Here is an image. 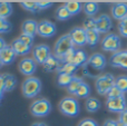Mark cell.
Here are the masks:
<instances>
[{
	"mask_svg": "<svg viewBox=\"0 0 127 126\" xmlns=\"http://www.w3.org/2000/svg\"><path fill=\"white\" fill-rule=\"evenodd\" d=\"M4 86H3V79H2V75H0V103H1L2 98L4 95Z\"/></svg>",
	"mask_w": 127,
	"mask_h": 126,
	"instance_id": "obj_42",
	"label": "cell"
},
{
	"mask_svg": "<svg viewBox=\"0 0 127 126\" xmlns=\"http://www.w3.org/2000/svg\"><path fill=\"white\" fill-rule=\"evenodd\" d=\"M103 126H119L118 122L117 121H114V120H106L104 122Z\"/></svg>",
	"mask_w": 127,
	"mask_h": 126,
	"instance_id": "obj_43",
	"label": "cell"
},
{
	"mask_svg": "<svg viewBox=\"0 0 127 126\" xmlns=\"http://www.w3.org/2000/svg\"><path fill=\"white\" fill-rule=\"evenodd\" d=\"M69 36L71 38V41L74 46L83 47L87 44V33L84 27H76L69 31Z\"/></svg>",
	"mask_w": 127,
	"mask_h": 126,
	"instance_id": "obj_10",
	"label": "cell"
},
{
	"mask_svg": "<svg viewBox=\"0 0 127 126\" xmlns=\"http://www.w3.org/2000/svg\"><path fill=\"white\" fill-rule=\"evenodd\" d=\"M106 108L110 113H123L125 109H127V100L125 96L117 98H107L106 100Z\"/></svg>",
	"mask_w": 127,
	"mask_h": 126,
	"instance_id": "obj_8",
	"label": "cell"
},
{
	"mask_svg": "<svg viewBox=\"0 0 127 126\" xmlns=\"http://www.w3.org/2000/svg\"><path fill=\"white\" fill-rule=\"evenodd\" d=\"M57 32V27L54 22L49 21V20H42V21L38 22V30L37 35L44 38H50L56 35Z\"/></svg>",
	"mask_w": 127,
	"mask_h": 126,
	"instance_id": "obj_9",
	"label": "cell"
},
{
	"mask_svg": "<svg viewBox=\"0 0 127 126\" xmlns=\"http://www.w3.org/2000/svg\"><path fill=\"white\" fill-rule=\"evenodd\" d=\"M121 38L116 33H107L101 40V48H103V50L107 51V53H117V51L121 50Z\"/></svg>",
	"mask_w": 127,
	"mask_h": 126,
	"instance_id": "obj_7",
	"label": "cell"
},
{
	"mask_svg": "<svg viewBox=\"0 0 127 126\" xmlns=\"http://www.w3.org/2000/svg\"><path fill=\"white\" fill-rule=\"evenodd\" d=\"M78 126H98V124L94 120H92V118H85V120L80 121Z\"/></svg>",
	"mask_w": 127,
	"mask_h": 126,
	"instance_id": "obj_40",
	"label": "cell"
},
{
	"mask_svg": "<svg viewBox=\"0 0 127 126\" xmlns=\"http://www.w3.org/2000/svg\"><path fill=\"white\" fill-rule=\"evenodd\" d=\"M10 46L12 47L13 51L16 53V55L17 56H26V55H28V54L30 53V49H31L29 46H27L26 44H24L19 38L12 40V42H11Z\"/></svg>",
	"mask_w": 127,
	"mask_h": 126,
	"instance_id": "obj_17",
	"label": "cell"
},
{
	"mask_svg": "<svg viewBox=\"0 0 127 126\" xmlns=\"http://www.w3.org/2000/svg\"><path fill=\"white\" fill-rule=\"evenodd\" d=\"M115 86L118 87L124 94L127 93V76L126 75H121L116 78L115 82Z\"/></svg>",
	"mask_w": 127,
	"mask_h": 126,
	"instance_id": "obj_32",
	"label": "cell"
},
{
	"mask_svg": "<svg viewBox=\"0 0 127 126\" xmlns=\"http://www.w3.org/2000/svg\"><path fill=\"white\" fill-rule=\"evenodd\" d=\"M106 65H107V60L106 57L100 53L93 54L89 56L88 62L85 66L83 67V73L85 76L88 77H98V73L103 71L105 69Z\"/></svg>",
	"mask_w": 127,
	"mask_h": 126,
	"instance_id": "obj_1",
	"label": "cell"
},
{
	"mask_svg": "<svg viewBox=\"0 0 127 126\" xmlns=\"http://www.w3.org/2000/svg\"><path fill=\"white\" fill-rule=\"evenodd\" d=\"M84 29L85 30H97L96 29V19L88 18L84 21Z\"/></svg>",
	"mask_w": 127,
	"mask_h": 126,
	"instance_id": "obj_36",
	"label": "cell"
},
{
	"mask_svg": "<svg viewBox=\"0 0 127 126\" xmlns=\"http://www.w3.org/2000/svg\"><path fill=\"white\" fill-rule=\"evenodd\" d=\"M12 29V25L9 20L0 18V33H8Z\"/></svg>",
	"mask_w": 127,
	"mask_h": 126,
	"instance_id": "obj_34",
	"label": "cell"
},
{
	"mask_svg": "<svg viewBox=\"0 0 127 126\" xmlns=\"http://www.w3.org/2000/svg\"><path fill=\"white\" fill-rule=\"evenodd\" d=\"M112 16L116 20H123L127 17V3L125 2H117L112 7Z\"/></svg>",
	"mask_w": 127,
	"mask_h": 126,
	"instance_id": "obj_16",
	"label": "cell"
},
{
	"mask_svg": "<svg viewBox=\"0 0 127 126\" xmlns=\"http://www.w3.org/2000/svg\"><path fill=\"white\" fill-rule=\"evenodd\" d=\"M51 56L50 47L48 45H38L33 48V59L36 60L37 64L42 65L49 57Z\"/></svg>",
	"mask_w": 127,
	"mask_h": 126,
	"instance_id": "obj_12",
	"label": "cell"
},
{
	"mask_svg": "<svg viewBox=\"0 0 127 126\" xmlns=\"http://www.w3.org/2000/svg\"><path fill=\"white\" fill-rule=\"evenodd\" d=\"M59 109L65 116L68 117H76L80 112L79 102L74 97H65L60 100Z\"/></svg>",
	"mask_w": 127,
	"mask_h": 126,
	"instance_id": "obj_4",
	"label": "cell"
},
{
	"mask_svg": "<svg viewBox=\"0 0 127 126\" xmlns=\"http://www.w3.org/2000/svg\"><path fill=\"white\" fill-rule=\"evenodd\" d=\"M88 56L83 49H76L75 50V55L72 57V62L71 64H74L77 67H84L88 62Z\"/></svg>",
	"mask_w": 127,
	"mask_h": 126,
	"instance_id": "obj_19",
	"label": "cell"
},
{
	"mask_svg": "<svg viewBox=\"0 0 127 126\" xmlns=\"http://www.w3.org/2000/svg\"><path fill=\"white\" fill-rule=\"evenodd\" d=\"M16 53L13 51L12 47L10 45H7L3 48V50L0 51V57H1V60L3 63V65H10L15 62L16 59Z\"/></svg>",
	"mask_w": 127,
	"mask_h": 126,
	"instance_id": "obj_18",
	"label": "cell"
},
{
	"mask_svg": "<svg viewBox=\"0 0 127 126\" xmlns=\"http://www.w3.org/2000/svg\"><path fill=\"white\" fill-rule=\"evenodd\" d=\"M109 64L116 68L127 69V50H119L113 54L109 58Z\"/></svg>",
	"mask_w": 127,
	"mask_h": 126,
	"instance_id": "obj_13",
	"label": "cell"
},
{
	"mask_svg": "<svg viewBox=\"0 0 127 126\" xmlns=\"http://www.w3.org/2000/svg\"><path fill=\"white\" fill-rule=\"evenodd\" d=\"M118 124L119 125H123V126H127V109L123 112V113L119 114V117H118Z\"/></svg>",
	"mask_w": 127,
	"mask_h": 126,
	"instance_id": "obj_41",
	"label": "cell"
},
{
	"mask_svg": "<svg viewBox=\"0 0 127 126\" xmlns=\"http://www.w3.org/2000/svg\"><path fill=\"white\" fill-rule=\"evenodd\" d=\"M22 33H26V35L32 36L35 37L37 35V30H38V22L36 20L29 19L22 24Z\"/></svg>",
	"mask_w": 127,
	"mask_h": 126,
	"instance_id": "obj_20",
	"label": "cell"
},
{
	"mask_svg": "<svg viewBox=\"0 0 127 126\" xmlns=\"http://www.w3.org/2000/svg\"><path fill=\"white\" fill-rule=\"evenodd\" d=\"M37 4L39 7L40 11L45 10V9H49L50 7H53L54 2L53 1H37Z\"/></svg>",
	"mask_w": 127,
	"mask_h": 126,
	"instance_id": "obj_39",
	"label": "cell"
},
{
	"mask_svg": "<svg viewBox=\"0 0 127 126\" xmlns=\"http://www.w3.org/2000/svg\"><path fill=\"white\" fill-rule=\"evenodd\" d=\"M119 126H123V125H119Z\"/></svg>",
	"mask_w": 127,
	"mask_h": 126,
	"instance_id": "obj_47",
	"label": "cell"
},
{
	"mask_svg": "<svg viewBox=\"0 0 127 126\" xmlns=\"http://www.w3.org/2000/svg\"><path fill=\"white\" fill-rule=\"evenodd\" d=\"M83 9L85 11V13L88 16V17H94L99 10V6L97 2L95 1H88V2H85L83 6Z\"/></svg>",
	"mask_w": 127,
	"mask_h": 126,
	"instance_id": "obj_22",
	"label": "cell"
},
{
	"mask_svg": "<svg viewBox=\"0 0 127 126\" xmlns=\"http://www.w3.org/2000/svg\"><path fill=\"white\" fill-rule=\"evenodd\" d=\"M63 63L56 57L55 55H51L46 62L42 64V67H44V70L47 71V73H54V71H59V69L62 68Z\"/></svg>",
	"mask_w": 127,
	"mask_h": 126,
	"instance_id": "obj_15",
	"label": "cell"
},
{
	"mask_svg": "<svg viewBox=\"0 0 127 126\" xmlns=\"http://www.w3.org/2000/svg\"><path fill=\"white\" fill-rule=\"evenodd\" d=\"M53 109L50 102L47 100L46 98H40L37 99L30 105V113L35 117H45L49 115Z\"/></svg>",
	"mask_w": 127,
	"mask_h": 126,
	"instance_id": "obj_6",
	"label": "cell"
},
{
	"mask_svg": "<svg viewBox=\"0 0 127 126\" xmlns=\"http://www.w3.org/2000/svg\"><path fill=\"white\" fill-rule=\"evenodd\" d=\"M89 95H90V86L86 82H84L80 85V87H79L78 91L75 94V96L77 98H88Z\"/></svg>",
	"mask_w": 127,
	"mask_h": 126,
	"instance_id": "obj_28",
	"label": "cell"
},
{
	"mask_svg": "<svg viewBox=\"0 0 127 126\" xmlns=\"http://www.w3.org/2000/svg\"><path fill=\"white\" fill-rule=\"evenodd\" d=\"M2 79H3V86H4V92L6 93H10V92H12L16 88L17 78L12 74H3L2 75Z\"/></svg>",
	"mask_w": 127,
	"mask_h": 126,
	"instance_id": "obj_21",
	"label": "cell"
},
{
	"mask_svg": "<svg viewBox=\"0 0 127 126\" xmlns=\"http://www.w3.org/2000/svg\"><path fill=\"white\" fill-rule=\"evenodd\" d=\"M65 7L67 8V10L69 11V13L71 16L78 15L80 12L81 8H83V6L79 1H67L65 2Z\"/></svg>",
	"mask_w": 127,
	"mask_h": 126,
	"instance_id": "obj_25",
	"label": "cell"
},
{
	"mask_svg": "<svg viewBox=\"0 0 127 126\" xmlns=\"http://www.w3.org/2000/svg\"><path fill=\"white\" fill-rule=\"evenodd\" d=\"M6 46H7V42L4 41V39H3V38H1V37H0V51H1V50H3V48H4V47H6Z\"/></svg>",
	"mask_w": 127,
	"mask_h": 126,
	"instance_id": "obj_44",
	"label": "cell"
},
{
	"mask_svg": "<svg viewBox=\"0 0 127 126\" xmlns=\"http://www.w3.org/2000/svg\"><path fill=\"white\" fill-rule=\"evenodd\" d=\"M84 83L83 78L81 77H77V76H74V78H72V80L70 82L69 86L67 87V92L70 94V95H75L76 94V92L78 91V88L80 87V85Z\"/></svg>",
	"mask_w": 127,
	"mask_h": 126,
	"instance_id": "obj_26",
	"label": "cell"
},
{
	"mask_svg": "<svg viewBox=\"0 0 127 126\" xmlns=\"http://www.w3.org/2000/svg\"><path fill=\"white\" fill-rule=\"evenodd\" d=\"M19 38L20 40H21L24 44H26L27 46H29L31 48L32 47V45H33V41H35V38L32 37V36H29V35H26V33H21V35L19 36Z\"/></svg>",
	"mask_w": 127,
	"mask_h": 126,
	"instance_id": "obj_38",
	"label": "cell"
},
{
	"mask_svg": "<svg viewBox=\"0 0 127 126\" xmlns=\"http://www.w3.org/2000/svg\"><path fill=\"white\" fill-rule=\"evenodd\" d=\"M41 88L42 84L38 77H35V76L27 77L22 83V95L27 98H33L39 95Z\"/></svg>",
	"mask_w": 127,
	"mask_h": 126,
	"instance_id": "obj_2",
	"label": "cell"
},
{
	"mask_svg": "<svg viewBox=\"0 0 127 126\" xmlns=\"http://www.w3.org/2000/svg\"><path fill=\"white\" fill-rule=\"evenodd\" d=\"M20 6L31 13H37L40 11L39 7L37 4V1H21L20 2Z\"/></svg>",
	"mask_w": 127,
	"mask_h": 126,
	"instance_id": "obj_30",
	"label": "cell"
},
{
	"mask_svg": "<svg viewBox=\"0 0 127 126\" xmlns=\"http://www.w3.org/2000/svg\"><path fill=\"white\" fill-rule=\"evenodd\" d=\"M107 98H117V97H123L124 96V93L118 88V87L114 86L109 92H108L107 95Z\"/></svg>",
	"mask_w": 127,
	"mask_h": 126,
	"instance_id": "obj_35",
	"label": "cell"
},
{
	"mask_svg": "<svg viewBox=\"0 0 127 126\" xmlns=\"http://www.w3.org/2000/svg\"><path fill=\"white\" fill-rule=\"evenodd\" d=\"M3 66V63H2V60H1V57H0V68Z\"/></svg>",
	"mask_w": 127,
	"mask_h": 126,
	"instance_id": "obj_46",
	"label": "cell"
},
{
	"mask_svg": "<svg viewBox=\"0 0 127 126\" xmlns=\"http://www.w3.org/2000/svg\"><path fill=\"white\" fill-rule=\"evenodd\" d=\"M74 47L75 46L71 41V38H70L69 33H66V35L62 36V37L56 41L55 47H54V55L62 62L63 58L66 56V54H67L70 49L74 48Z\"/></svg>",
	"mask_w": 127,
	"mask_h": 126,
	"instance_id": "obj_5",
	"label": "cell"
},
{
	"mask_svg": "<svg viewBox=\"0 0 127 126\" xmlns=\"http://www.w3.org/2000/svg\"><path fill=\"white\" fill-rule=\"evenodd\" d=\"M74 76L68 75V74H64V73H58L57 75V85L59 87H66L67 88L69 86L70 82L72 80Z\"/></svg>",
	"mask_w": 127,
	"mask_h": 126,
	"instance_id": "obj_27",
	"label": "cell"
},
{
	"mask_svg": "<svg viewBox=\"0 0 127 126\" xmlns=\"http://www.w3.org/2000/svg\"><path fill=\"white\" fill-rule=\"evenodd\" d=\"M87 33V44L94 47L99 41V32L97 30H86Z\"/></svg>",
	"mask_w": 127,
	"mask_h": 126,
	"instance_id": "obj_29",
	"label": "cell"
},
{
	"mask_svg": "<svg viewBox=\"0 0 127 126\" xmlns=\"http://www.w3.org/2000/svg\"><path fill=\"white\" fill-rule=\"evenodd\" d=\"M85 106H86L87 112H89V113H96V112L101 107V103H100V100H98L97 98L89 97L86 99Z\"/></svg>",
	"mask_w": 127,
	"mask_h": 126,
	"instance_id": "obj_23",
	"label": "cell"
},
{
	"mask_svg": "<svg viewBox=\"0 0 127 126\" xmlns=\"http://www.w3.org/2000/svg\"><path fill=\"white\" fill-rule=\"evenodd\" d=\"M18 68H19V71L22 75L31 77L35 74V71L37 70V63H36V60L33 58L26 57L19 62Z\"/></svg>",
	"mask_w": 127,
	"mask_h": 126,
	"instance_id": "obj_11",
	"label": "cell"
},
{
	"mask_svg": "<svg viewBox=\"0 0 127 126\" xmlns=\"http://www.w3.org/2000/svg\"><path fill=\"white\" fill-rule=\"evenodd\" d=\"M55 16H56V18H57L58 20H62V21H64V20L69 19V18L71 17V15H70L69 11L67 10V8L65 7V4H64V6L58 7L57 10H56Z\"/></svg>",
	"mask_w": 127,
	"mask_h": 126,
	"instance_id": "obj_31",
	"label": "cell"
},
{
	"mask_svg": "<svg viewBox=\"0 0 127 126\" xmlns=\"http://www.w3.org/2000/svg\"><path fill=\"white\" fill-rule=\"evenodd\" d=\"M113 22L108 15L103 13L96 18V29L99 33H107L112 29Z\"/></svg>",
	"mask_w": 127,
	"mask_h": 126,
	"instance_id": "obj_14",
	"label": "cell"
},
{
	"mask_svg": "<svg viewBox=\"0 0 127 126\" xmlns=\"http://www.w3.org/2000/svg\"><path fill=\"white\" fill-rule=\"evenodd\" d=\"M118 31H119V35L123 36V37L127 38V17L125 19L121 20L118 24Z\"/></svg>",
	"mask_w": 127,
	"mask_h": 126,
	"instance_id": "obj_37",
	"label": "cell"
},
{
	"mask_svg": "<svg viewBox=\"0 0 127 126\" xmlns=\"http://www.w3.org/2000/svg\"><path fill=\"white\" fill-rule=\"evenodd\" d=\"M115 82H116V78L112 74H100L95 82V87H96L97 93L101 96L107 95L108 92L115 86Z\"/></svg>",
	"mask_w": 127,
	"mask_h": 126,
	"instance_id": "obj_3",
	"label": "cell"
},
{
	"mask_svg": "<svg viewBox=\"0 0 127 126\" xmlns=\"http://www.w3.org/2000/svg\"><path fill=\"white\" fill-rule=\"evenodd\" d=\"M78 67L75 66L74 64H63L62 68L59 69L58 73H64V74H68V75L74 76V74L77 71Z\"/></svg>",
	"mask_w": 127,
	"mask_h": 126,
	"instance_id": "obj_33",
	"label": "cell"
},
{
	"mask_svg": "<svg viewBox=\"0 0 127 126\" xmlns=\"http://www.w3.org/2000/svg\"><path fill=\"white\" fill-rule=\"evenodd\" d=\"M31 126H48L46 123H42V122H35L31 124Z\"/></svg>",
	"mask_w": 127,
	"mask_h": 126,
	"instance_id": "obj_45",
	"label": "cell"
},
{
	"mask_svg": "<svg viewBox=\"0 0 127 126\" xmlns=\"http://www.w3.org/2000/svg\"><path fill=\"white\" fill-rule=\"evenodd\" d=\"M12 15V4L8 1L0 2V18L7 19Z\"/></svg>",
	"mask_w": 127,
	"mask_h": 126,
	"instance_id": "obj_24",
	"label": "cell"
}]
</instances>
